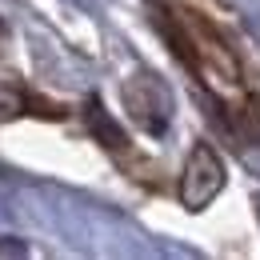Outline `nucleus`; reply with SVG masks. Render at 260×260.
Segmentation results:
<instances>
[{
    "mask_svg": "<svg viewBox=\"0 0 260 260\" xmlns=\"http://www.w3.org/2000/svg\"><path fill=\"white\" fill-rule=\"evenodd\" d=\"M256 216H260V196H256Z\"/></svg>",
    "mask_w": 260,
    "mask_h": 260,
    "instance_id": "nucleus-7",
    "label": "nucleus"
},
{
    "mask_svg": "<svg viewBox=\"0 0 260 260\" xmlns=\"http://www.w3.org/2000/svg\"><path fill=\"white\" fill-rule=\"evenodd\" d=\"M0 36H4V20H0Z\"/></svg>",
    "mask_w": 260,
    "mask_h": 260,
    "instance_id": "nucleus-8",
    "label": "nucleus"
},
{
    "mask_svg": "<svg viewBox=\"0 0 260 260\" xmlns=\"http://www.w3.org/2000/svg\"><path fill=\"white\" fill-rule=\"evenodd\" d=\"M240 128L260 140V100H244V108H240Z\"/></svg>",
    "mask_w": 260,
    "mask_h": 260,
    "instance_id": "nucleus-5",
    "label": "nucleus"
},
{
    "mask_svg": "<svg viewBox=\"0 0 260 260\" xmlns=\"http://www.w3.org/2000/svg\"><path fill=\"white\" fill-rule=\"evenodd\" d=\"M0 256H28V244H24V240L4 236V240H0Z\"/></svg>",
    "mask_w": 260,
    "mask_h": 260,
    "instance_id": "nucleus-6",
    "label": "nucleus"
},
{
    "mask_svg": "<svg viewBox=\"0 0 260 260\" xmlns=\"http://www.w3.org/2000/svg\"><path fill=\"white\" fill-rule=\"evenodd\" d=\"M184 24H188V32L196 40V60H200L196 76L204 84H212V88H240V60L228 48V40L196 12H184Z\"/></svg>",
    "mask_w": 260,
    "mask_h": 260,
    "instance_id": "nucleus-1",
    "label": "nucleus"
},
{
    "mask_svg": "<svg viewBox=\"0 0 260 260\" xmlns=\"http://www.w3.org/2000/svg\"><path fill=\"white\" fill-rule=\"evenodd\" d=\"M124 108L144 132L160 136L168 128V116H172V96L156 72H136L124 80Z\"/></svg>",
    "mask_w": 260,
    "mask_h": 260,
    "instance_id": "nucleus-3",
    "label": "nucleus"
},
{
    "mask_svg": "<svg viewBox=\"0 0 260 260\" xmlns=\"http://www.w3.org/2000/svg\"><path fill=\"white\" fill-rule=\"evenodd\" d=\"M224 160H220V152L212 148V144H192V152H188V160L180 168V184H176V196H180V204L188 208V212H204L216 196L224 192Z\"/></svg>",
    "mask_w": 260,
    "mask_h": 260,
    "instance_id": "nucleus-2",
    "label": "nucleus"
},
{
    "mask_svg": "<svg viewBox=\"0 0 260 260\" xmlns=\"http://www.w3.org/2000/svg\"><path fill=\"white\" fill-rule=\"evenodd\" d=\"M84 124H88V132H92V140H96L100 148H108V152H128V132L116 124V116H108V108H104L100 96L84 100Z\"/></svg>",
    "mask_w": 260,
    "mask_h": 260,
    "instance_id": "nucleus-4",
    "label": "nucleus"
}]
</instances>
